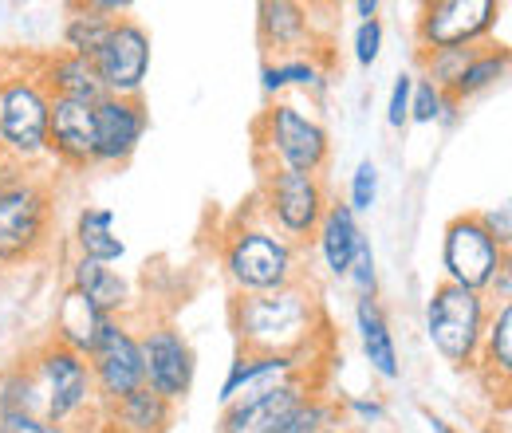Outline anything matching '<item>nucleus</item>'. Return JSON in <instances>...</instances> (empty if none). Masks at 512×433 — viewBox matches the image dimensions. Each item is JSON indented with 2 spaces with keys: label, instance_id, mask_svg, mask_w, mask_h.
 Listing matches in <instances>:
<instances>
[{
  "label": "nucleus",
  "instance_id": "1",
  "mask_svg": "<svg viewBox=\"0 0 512 433\" xmlns=\"http://www.w3.org/2000/svg\"><path fill=\"white\" fill-rule=\"evenodd\" d=\"M229 319L241 351H264V355H312L320 331L327 327L320 296L304 280L276 292L237 296Z\"/></svg>",
  "mask_w": 512,
  "mask_h": 433
},
{
  "label": "nucleus",
  "instance_id": "2",
  "mask_svg": "<svg viewBox=\"0 0 512 433\" xmlns=\"http://www.w3.org/2000/svg\"><path fill=\"white\" fill-rule=\"evenodd\" d=\"M221 264L237 296L276 292L300 280V248L276 237L264 221H237L221 241Z\"/></svg>",
  "mask_w": 512,
  "mask_h": 433
},
{
  "label": "nucleus",
  "instance_id": "3",
  "mask_svg": "<svg viewBox=\"0 0 512 433\" xmlns=\"http://www.w3.org/2000/svg\"><path fill=\"white\" fill-rule=\"evenodd\" d=\"M260 154L268 158V170H288V174H316L320 178L327 158H331V134L327 126L308 115L296 103L276 99L256 126Z\"/></svg>",
  "mask_w": 512,
  "mask_h": 433
},
{
  "label": "nucleus",
  "instance_id": "4",
  "mask_svg": "<svg viewBox=\"0 0 512 433\" xmlns=\"http://www.w3.org/2000/svg\"><path fill=\"white\" fill-rule=\"evenodd\" d=\"M489 315L493 311L481 292H465L442 280L426 304V339L449 367H477Z\"/></svg>",
  "mask_w": 512,
  "mask_h": 433
},
{
  "label": "nucleus",
  "instance_id": "5",
  "mask_svg": "<svg viewBox=\"0 0 512 433\" xmlns=\"http://www.w3.org/2000/svg\"><path fill=\"white\" fill-rule=\"evenodd\" d=\"M48 111L52 99L40 75L0 79V154L16 166L48 158Z\"/></svg>",
  "mask_w": 512,
  "mask_h": 433
},
{
  "label": "nucleus",
  "instance_id": "6",
  "mask_svg": "<svg viewBox=\"0 0 512 433\" xmlns=\"http://www.w3.org/2000/svg\"><path fill=\"white\" fill-rule=\"evenodd\" d=\"M331 197L316 174H288V170H268L260 189V221L284 237L288 245H308L320 229Z\"/></svg>",
  "mask_w": 512,
  "mask_h": 433
},
{
  "label": "nucleus",
  "instance_id": "7",
  "mask_svg": "<svg viewBox=\"0 0 512 433\" xmlns=\"http://www.w3.org/2000/svg\"><path fill=\"white\" fill-rule=\"evenodd\" d=\"M28 371L36 382V394H40V414L56 426L75 422L83 410H91L95 402V382L87 371V359L60 347L56 339H48L32 359H28Z\"/></svg>",
  "mask_w": 512,
  "mask_h": 433
},
{
  "label": "nucleus",
  "instance_id": "8",
  "mask_svg": "<svg viewBox=\"0 0 512 433\" xmlns=\"http://www.w3.org/2000/svg\"><path fill=\"white\" fill-rule=\"evenodd\" d=\"M52 233V193L36 178L0 186V264H28Z\"/></svg>",
  "mask_w": 512,
  "mask_h": 433
},
{
  "label": "nucleus",
  "instance_id": "9",
  "mask_svg": "<svg viewBox=\"0 0 512 433\" xmlns=\"http://www.w3.org/2000/svg\"><path fill=\"white\" fill-rule=\"evenodd\" d=\"M497 0H430L418 16V52L481 48L497 28Z\"/></svg>",
  "mask_w": 512,
  "mask_h": 433
},
{
  "label": "nucleus",
  "instance_id": "10",
  "mask_svg": "<svg viewBox=\"0 0 512 433\" xmlns=\"http://www.w3.org/2000/svg\"><path fill=\"white\" fill-rule=\"evenodd\" d=\"M509 260V252L497 245L477 213H457L442 233V272L446 284H457L465 292H485L493 272Z\"/></svg>",
  "mask_w": 512,
  "mask_h": 433
},
{
  "label": "nucleus",
  "instance_id": "11",
  "mask_svg": "<svg viewBox=\"0 0 512 433\" xmlns=\"http://www.w3.org/2000/svg\"><path fill=\"white\" fill-rule=\"evenodd\" d=\"M87 371H91V382H95V398L103 406H115L127 394L146 386L138 331L130 327L127 319H107L95 351L87 355Z\"/></svg>",
  "mask_w": 512,
  "mask_h": 433
},
{
  "label": "nucleus",
  "instance_id": "12",
  "mask_svg": "<svg viewBox=\"0 0 512 433\" xmlns=\"http://www.w3.org/2000/svg\"><path fill=\"white\" fill-rule=\"evenodd\" d=\"M150 60H154V44H150V32L138 24V20H115L107 44L99 48V56L91 60L95 75H99V87L103 95H115V99H142V87L150 79Z\"/></svg>",
  "mask_w": 512,
  "mask_h": 433
},
{
  "label": "nucleus",
  "instance_id": "13",
  "mask_svg": "<svg viewBox=\"0 0 512 433\" xmlns=\"http://www.w3.org/2000/svg\"><path fill=\"white\" fill-rule=\"evenodd\" d=\"M138 347H142L146 386L162 394L166 402H182L193 390V374H197V355H193L190 339L182 335V327L154 323L138 335Z\"/></svg>",
  "mask_w": 512,
  "mask_h": 433
},
{
  "label": "nucleus",
  "instance_id": "14",
  "mask_svg": "<svg viewBox=\"0 0 512 433\" xmlns=\"http://www.w3.org/2000/svg\"><path fill=\"white\" fill-rule=\"evenodd\" d=\"M95 162L99 166H127L138 154L146 126H150V111L142 99H115L103 95L95 107Z\"/></svg>",
  "mask_w": 512,
  "mask_h": 433
},
{
  "label": "nucleus",
  "instance_id": "15",
  "mask_svg": "<svg viewBox=\"0 0 512 433\" xmlns=\"http://www.w3.org/2000/svg\"><path fill=\"white\" fill-rule=\"evenodd\" d=\"M312 398V386L308 378H296V382H284V386H272V390H260L249 398H237L221 410V422L217 433H280L284 422Z\"/></svg>",
  "mask_w": 512,
  "mask_h": 433
},
{
  "label": "nucleus",
  "instance_id": "16",
  "mask_svg": "<svg viewBox=\"0 0 512 433\" xmlns=\"http://www.w3.org/2000/svg\"><path fill=\"white\" fill-rule=\"evenodd\" d=\"M316 355V351H312ZM312 355H264V351H241L233 359V367L221 382V406L237 402V398H249L260 390H272V386H284V382H296V378H308L312 371Z\"/></svg>",
  "mask_w": 512,
  "mask_h": 433
},
{
  "label": "nucleus",
  "instance_id": "17",
  "mask_svg": "<svg viewBox=\"0 0 512 433\" xmlns=\"http://www.w3.org/2000/svg\"><path fill=\"white\" fill-rule=\"evenodd\" d=\"M48 158H56L67 170L95 166V115L87 103L52 99L48 111Z\"/></svg>",
  "mask_w": 512,
  "mask_h": 433
},
{
  "label": "nucleus",
  "instance_id": "18",
  "mask_svg": "<svg viewBox=\"0 0 512 433\" xmlns=\"http://www.w3.org/2000/svg\"><path fill=\"white\" fill-rule=\"evenodd\" d=\"M363 229H359V217L347 209V201H331L327 205V213H323L320 229H316V252H320V264L327 276H335V280H343L347 276V268H351V260H355V252L363 245Z\"/></svg>",
  "mask_w": 512,
  "mask_h": 433
},
{
  "label": "nucleus",
  "instance_id": "19",
  "mask_svg": "<svg viewBox=\"0 0 512 433\" xmlns=\"http://www.w3.org/2000/svg\"><path fill=\"white\" fill-rule=\"evenodd\" d=\"M260 44L268 52H276L280 60L312 52V12L292 0L260 4Z\"/></svg>",
  "mask_w": 512,
  "mask_h": 433
},
{
  "label": "nucleus",
  "instance_id": "20",
  "mask_svg": "<svg viewBox=\"0 0 512 433\" xmlns=\"http://www.w3.org/2000/svg\"><path fill=\"white\" fill-rule=\"evenodd\" d=\"M67 288H75L83 300H91L95 308L111 319H123L130 308V280L115 268V264H99V260H71V280Z\"/></svg>",
  "mask_w": 512,
  "mask_h": 433
},
{
  "label": "nucleus",
  "instance_id": "21",
  "mask_svg": "<svg viewBox=\"0 0 512 433\" xmlns=\"http://www.w3.org/2000/svg\"><path fill=\"white\" fill-rule=\"evenodd\" d=\"M107 319H111V315H103L91 300H83L75 288H67L64 296H60V304H56V331H52V339H56L60 347H67V351H75V355L87 359V355L95 351V343H99Z\"/></svg>",
  "mask_w": 512,
  "mask_h": 433
},
{
  "label": "nucleus",
  "instance_id": "22",
  "mask_svg": "<svg viewBox=\"0 0 512 433\" xmlns=\"http://www.w3.org/2000/svg\"><path fill=\"white\" fill-rule=\"evenodd\" d=\"M355 335H359L367 367L383 382H394L402 374V363H398V347H394V335H390L379 300H355Z\"/></svg>",
  "mask_w": 512,
  "mask_h": 433
},
{
  "label": "nucleus",
  "instance_id": "23",
  "mask_svg": "<svg viewBox=\"0 0 512 433\" xmlns=\"http://www.w3.org/2000/svg\"><path fill=\"white\" fill-rule=\"evenodd\" d=\"M36 75H40L48 99H71V103H87V107H95L103 99V87H99V75H95L91 60L56 52L40 63Z\"/></svg>",
  "mask_w": 512,
  "mask_h": 433
},
{
  "label": "nucleus",
  "instance_id": "24",
  "mask_svg": "<svg viewBox=\"0 0 512 433\" xmlns=\"http://www.w3.org/2000/svg\"><path fill=\"white\" fill-rule=\"evenodd\" d=\"M75 241V256L83 260H99V264H119L127 256V241L115 229V213L103 205H83L71 229Z\"/></svg>",
  "mask_w": 512,
  "mask_h": 433
},
{
  "label": "nucleus",
  "instance_id": "25",
  "mask_svg": "<svg viewBox=\"0 0 512 433\" xmlns=\"http://www.w3.org/2000/svg\"><path fill=\"white\" fill-rule=\"evenodd\" d=\"M115 414L119 433H166V426L174 422V402H166L162 394H154L150 386L127 394L123 402L107 406Z\"/></svg>",
  "mask_w": 512,
  "mask_h": 433
},
{
  "label": "nucleus",
  "instance_id": "26",
  "mask_svg": "<svg viewBox=\"0 0 512 433\" xmlns=\"http://www.w3.org/2000/svg\"><path fill=\"white\" fill-rule=\"evenodd\" d=\"M505 75H509V48H473V56L465 63L461 79L453 83L449 99H453V103H465V99H473V95L497 87Z\"/></svg>",
  "mask_w": 512,
  "mask_h": 433
},
{
  "label": "nucleus",
  "instance_id": "27",
  "mask_svg": "<svg viewBox=\"0 0 512 433\" xmlns=\"http://www.w3.org/2000/svg\"><path fill=\"white\" fill-rule=\"evenodd\" d=\"M323 75L327 71L316 56H284V60H268L260 67V83L272 99L284 91H312L323 83Z\"/></svg>",
  "mask_w": 512,
  "mask_h": 433
},
{
  "label": "nucleus",
  "instance_id": "28",
  "mask_svg": "<svg viewBox=\"0 0 512 433\" xmlns=\"http://www.w3.org/2000/svg\"><path fill=\"white\" fill-rule=\"evenodd\" d=\"M111 28H115V20L99 16L91 4L71 8V16H67V24H64V52L67 56H79V60H95L99 48L107 44Z\"/></svg>",
  "mask_w": 512,
  "mask_h": 433
},
{
  "label": "nucleus",
  "instance_id": "29",
  "mask_svg": "<svg viewBox=\"0 0 512 433\" xmlns=\"http://www.w3.org/2000/svg\"><path fill=\"white\" fill-rule=\"evenodd\" d=\"M493 374H501V382H509L512 374V304L493 308L485 323V339H481V359Z\"/></svg>",
  "mask_w": 512,
  "mask_h": 433
},
{
  "label": "nucleus",
  "instance_id": "30",
  "mask_svg": "<svg viewBox=\"0 0 512 433\" xmlns=\"http://www.w3.org/2000/svg\"><path fill=\"white\" fill-rule=\"evenodd\" d=\"M0 414H40V394H36L28 363L0 371Z\"/></svg>",
  "mask_w": 512,
  "mask_h": 433
},
{
  "label": "nucleus",
  "instance_id": "31",
  "mask_svg": "<svg viewBox=\"0 0 512 433\" xmlns=\"http://www.w3.org/2000/svg\"><path fill=\"white\" fill-rule=\"evenodd\" d=\"M457 103L449 99L446 91H438L426 75H414V87H410V123H442L453 119Z\"/></svg>",
  "mask_w": 512,
  "mask_h": 433
},
{
  "label": "nucleus",
  "instance_id": "32",
  "mask_svg": "<svg viewBox=\"0 0 512 433\" xmlns=\"http://www.w3.org/2000/svg\"><path fill=\"white\" fill-rule=\"evenodd\" d=\"M339 426V406L331 402V398H320V394H312L288 422H284V430L280 433H327Z\"/></svg>",
  "mask_w": 512,
  "mask_h": 433
},
{
  "label": "nucleus",
  "instance_id": "33",
  "mask_svg": "<svg viewBox=\"0 0 512 433\" xmlns=\"http://www.w3.org/2000/svg\"><path fill=\"white\" fill-rule=\"evenodd\" d=\"M379 201V166L371 158H363L351 174V186H347V209L359 217V213H371Z\"/></svg>",
  "mask_w": 512,
  "mask_h": 433
},
{
  "label": "nucleus",
  "instance_id": "34",
  "mask_svg": "<svg viewBox=\"0 0 512 433\" xmlns=\"http://www.w3.org/2000/svg\"><path fill=\"white\" fill-rule=\"evenodd\" d=\"M343 280L355 288L359 300H375V292H379V268H375V248H371L367 237H363V245H359V252H355V260H351V268H347Z\"/></svg>",
  "mask_w": 512,
  "mask_h": 433
},
{
  "label": "nucleus",
  "instance_id": "35",
  "mask_svg": "<svg viewBox=\"0 0 512 433\" xmlns=\"http://www.w3.org/2000/svg\"><path fill=\"white\" fill-rule=\"evenodd\" d=\"M351 52H355V63H359V67H371V63L379 60V56H383V20H359Z\"/></svg>",
  "mask_w": 512,
  "mask_h": 433
},
{
  "label": "nucleus",
  "instance_id": "36",
  "mask_svg": "<svg viewBox=\"0 0 512 433\" xmlns=\"http://www.w3.org/2000/svg\"><path fill=\"white\" fill-rule=\"evenodd\" d=\"M410 87H414V75H410V71H402V75L394 79V87H390L386 123L394 126V130H402V126L410 123Z\"/></svg>",
  "mask_w": 512,
  "mask_h": 433
},
{
  "label": "nucleus",
  "instance_id": "37",
  "mask_svg": "<svg viewBox=\"0 0 512 433\" xmlns=\"http://www.w3.org/2000/svg\"><path fill=\"white\" fill-rule=\"evenodd\" d=\"M477 217H481L485 233L509 252V245H512V205L509 201H501V205H493V209H485V213H477Z\"/></svg>",
  "mask_w": 512,
  "mask_h": 433
},
{
  "label": "nucleus",
  "instance_id": "38",
  "mask_svg": "<svg viewBox=\"0 0 512 433\" xmlns=\"http://www.w3.org/2000/svg\"><path fill=\"white\" fill-rule=\"evenodd\" d=\"M0 430L4 433H71L67 426H56L40 414H0Z\"/></svg>",
  "mask_w": 512,
  "mask_h": 433
},
{
  "label": "nucleus",
  "instance_id": "39",
  "mask_svg": "<svg viewBox=\"0 0 512 433\" xmlns=\"http://www.w3.org/2000/svg\"><path fill=\"white\" fill-rule=\"evenodd\" d=\"M343 410L351 414V418H359L363 426H379V422H386V406L383 398H367V394H351V398H343Z\"/></svg>",
  "mask_w": 512,
  "mask_h": 433
},
{
  "label": "nucleus",
  "instance_id": "40",
  "mask_svg": "<svg viewBox=\"0 0 512 433\" xmlns=\"http://www.w3.org/2000/svg\"><path fill=\"white\" fill-rule=\"evenodd\" d=\"M485 304H489V311L493 308H505V304H512V260H505L497 272H493V280L485 284Z\"/></svg>",
  "mask_w": 512,
  "mask_h": 433
},
{
  "label": "nucleus",
  "instance_id": "41",
  "mask_svg": "<svg viewBox=\"0 0 512 433\" xmlns=\"http://www.w3.org/2000/svg\"><path fill=\"white\" fill-rule=\"evenodd\" d=\"M355 12L363 20H379V0H355Z\"/></svg>",
  "mask_w": 512,
  "mask_h": 433
},
{
  "label": "nucleus",
  "instance_id": "42",
  "mask_svg": "<svg viewBox=\"0 0 512 433\" xmlns=\"http://www.w3.org/2000/svg\"><path fill=\"white\" fill-rule=\"evenodd\" d=\"M426 422H430V430H434V433H457L446 418H438V414H426Z\"/></svg>",
  "mask_w": 512,
  "mask_h": 433
},
{
  "label": "nucleus",
  "instance_id": "43",
  "mask_svg": "<svg viewBox=\"0 0 512 433\" xmlns=\"http://www.w3.org/2000/svg\"><path fill=\"white\" fill-rule=\"evenodd\" d=\"M327 433H339V426H335V430H327Z\"/></svg>",
  "mask_w": 512,
  "mask_h": 433
},
{
  "label": "nucleus",
  "instance_id": "44",
  "mask_svg": "<svg viewBox=\"0 0 512 433\" xmlns=\"http://www.w3.org/2000/svg\"><path fill=\"white\" fill-rule=\"evenodd\" d=\"M0 162H4V154H0Z\"/></svg>",
  "mask_w": 512,
  "mask_h": 433
},
{
  "label": "nucleus",
  "instance_id": "45",
  "mask_svg": "<svg viewBox=\"0 0 512 433\" xmlns=\"http://www.w3.org/2000/svg\"><path fill=\"white\" fill-rule=\"evenodd\" d=\"M0 433H4V430H0Z\"/></svg>",
  "mask_w": 512,
  "mask_h": 433
}]
</instances>
